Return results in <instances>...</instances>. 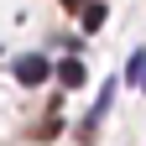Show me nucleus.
Returning a JSON list of instances; mask_svg holds the SVG:
<instances>
[{"mask_svg": "<svg viewBox=\"0 0 146 146\" xmlns=\"http://www.w3.org/2000/svg\"><path fill=\"white\" fill-rule=\"evenodd\" d=\"M47 73H52V68H47V58H36V52H26V58L16 63V78H21V84H42Z\"/></svg>", "mask_w": 146, "mask_h": 146, "instance_id": "1", "label": "nucleus"}, {"mask_svg": "<svg viewBox=\"0 0 146 146\" xmlns=\"http://www.w3.org/2000/svg\"><path fill=\"white\" fill-rule=\"evenodd\" d=\"M104 16H110V11H104V0H89V5H84V31H99V26H104Z\"/></svg>", "mask_w": 146, "mask_h": 146, "instance_id": "2", "label": "nucleus"}, {"mask_svg": "<svg viewBox=\"0 0 146 146\" xmlns=\"http://www.w3.org/2000/svg\"><path fill=\"white\" fill-rule=\"evenodd\" d=\"M58 78H63V89H78V84H84V63H78V58H68V63L58 68Z\"/></svg>", "mask_w": 146, "mask_h": 146, "instance_id": "3", "label": "nucleus"}, {"mask_svg": "<svg viewBox=\"0 0 146 146\" xmlns=\"http://www.w3.org/2000/svg\"><path fill=\"white\" fill-rule=\"evenodd\" d=\"M141 89H146V73H141Z\"/></svg>", "mask_w": 146, "mask_h": 146, "instance_id": "4", "label": "nucleus"}]
</instances>
